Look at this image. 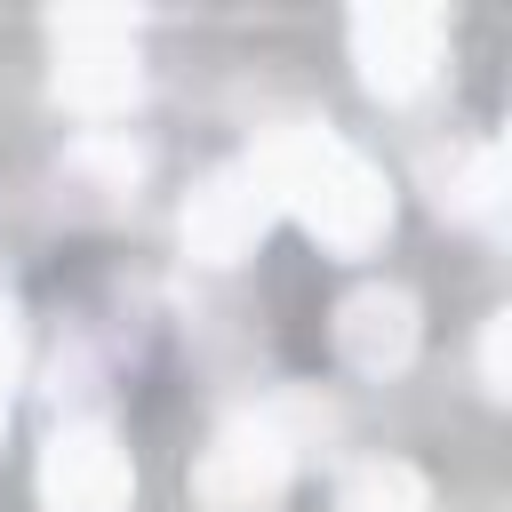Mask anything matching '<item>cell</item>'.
Returning a JSON list of instances; mask_svg holds the SVG:
<instances>
[{
  "mask_svg": "<svg viewBox=\"0 0 512 512\" xmlns=\"http://www.w3.org/2000/svg\"><path fill=\"white\" fill-rule=\"evenodd\" d=\"M480 392L488 400L512 392V312H488V328H480Z\"/></svg>",
  "mask_w": 512,
  "mask_h": 512,
  "instance_id": "cell-12",
  "label": "cell"
},
{
  "mask_svg": "<svg viewBox=\"0 0 512 512\" xmlns=\"http://www.w3.org/2000/svg\"><path fill=\"white\" fill-rule=\"evenodd\" d=\"M424 184L440 200V216H464V224H496L504 216V144L472 136V144H448L424 160Z\"/></svg>",
  "mask_w": 512,
  "mask_h": 512,
  "instance_id": "cell-9",
  "label": "cell"
},
{
  "mask_svg": "<svg viewBox=\"0 0 512 512\" xmlns=\"http://www.w3.org/2000/svg\"><path fill=\"white\" fill-rule=\"evenodd\" d=\"M48 400L64 408V424L72 416H96L88 400H96V352L88 344H56V360H48Z\"/></svg>",
  "mask_w": 512,
  "mask_h": 512,
  "instance_id": "cell-11",
  "label": "cell"
},
{
  "mask_svg": "<svg viewBox=\"0 0 512 512\" xmlns=\"http://www.w3.org/2000/svg\"><path fill=\"white\" fill-rule=\"evenodd\" d=\"M352 64L360 80L384 96V104H408L440 80L448 64V16L440 8H408V0H384V8H352Z\"/></svg>",
  "mask_w": 512,
  "mask_h": 512,
  "instance_id": "cell-4",
  "label": "cell"
},
{
  "mask_svg": "<svg viewBox=\"0 0 512 512\" xmlns=\"http://www.w3.org/2000/svg\"><path fill=\"white\" fill-rule=\"evenodd\" d=\"M416 344H424V312H416V296L400 280H360L336 304V360L352 376L384 384V376H400L416 360Z\"/></svg>",
  "mask_w": 512,
  "mask_h": 512,
  "instance_id": "cell-7",
  "label": "cell"
},
{
  "mask_svg": "<svg viewBox=\"0 0 512 512\" xmlns=\"http://www.w3.org/2000/svg\"><path fill=\"white\" fill-rule=\"evenodd\" d=\"M328 432H336V408L312 392H280V400L232 416L192 464V504L200 512H280L304 448Z\"/></svg>",
  "mask_w": 512,
  "mask_h": 512,
  "instance_id": "cell-2",
  "label": "cell"
},
{
  "mask_svg": "<svg viewBox=\"0 0 512 512\" xmlns=\"http://www.w3.org/2000/svg\"><path fill=\"white\" fill-rule=\"evenodd\" d=\"M16 368H24V312L0 280V432H8V392H16Z\"/></svg>",
  "mask_w": 512,
  "mask_h": 512,
  "instance_id": "cell-13",
  "label": "cell"
},
{
  "mask_svg": "<svg viewBox=\"0 0 512 512\" xmlns=\"http://www.w3.org/2000/svg\"><path fill=\"white\" fill-rule=\"evenodd\" d=\"M136 464L104 416H72L40 448V512H128Z\"/></svg>",
  "mask_w": 512,
  "mask_h": 512,
  "instance_id": "cell-5",
  "label": "cell"
},
{
  "mask_svg": "<svg viewBox=\"0 0 512 512\" xmlns=\"http://www.w3.org/2000/svg\"><path fill=\"white\" fill-rule=\"evenodd\" d=\"M144 168H152V160H144V144H136L128 128H88V136L56 160V208L80 216V224H112V216L136 208Z\"/></svg>",
  "mask_w": 512,
  "mask_h": 512,
  "instance_id": "cell-8",
  "label": "cell"
},
{
  "mask_svg": "<svg viewBox=\"0 0 512 512\" xmlns=\"http://www.w3.org/2000/svg\"><path fill=\"white\" fill-rule=\"evenodd\" d=\"M272 216H280V200H272L256 152H248V160H224V168H208L200 192L184 200V248H192L200 264H240V256H256V240L272 232Z\"/></svg>",
  "mask_w": 512,
  "mask_h": 512,
  "instance_id": "cell-6",
  "label": "cell"
},
{
  "mask_svg": "<svg viewBox=\"0 0 512 512\" xmlns=\"http://www.w3.org/2000/svg\"><path fill=\"white\" fill-rule=\"evenodd\" d=\"M48 48H56L48 88H56L64 112H80L96 128L136 112V96H144L136 16H120V8H64V16H48Z\"/></svg>",
  "mask_w": 512,
  "mask_h": 512,
  "instance_id": "cell-3",
  "label": "cell"
},
{
  "mask_svg": "<svg viewBox=\"0 0 512 512\" xmlns=\"http://www.w3.org/2000/svg\"><path fill=\"white\" fill-rule=\"evenodd\" d=\"M256 168H264L272 200H280L328 256H368V248H384V232H392V184H384V168H376L360 144H344L336 128L296 120V128L264 136Z\"/></svg>",
  "mask_w": 512,
  "mask_h": 512,
  "instance_id": "cell-1",
  "label": "cell"
},
{
  "mask_svg": "<svg viewBox=\"0 0 512 512\" xmlns=\"http://www.w3.org/2000/svg\"><path fill=\"white\" fill-rule=\"evenodd\" d=\"M336 512H432V480L408 456H360L336 480Z\"/></svg>",
  "mask_w": 512,
  "mask_h": 512,
  "instance_id": "cell-10",
  "label": "cell"
}]
</instances>
